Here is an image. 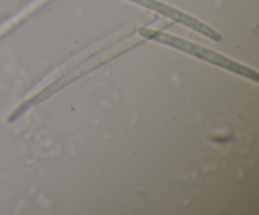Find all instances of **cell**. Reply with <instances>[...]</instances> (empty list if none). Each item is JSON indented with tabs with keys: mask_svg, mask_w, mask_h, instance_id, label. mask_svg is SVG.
<instances>
[{
	"mask_svg": "<svg viewBox=\"0 0 259 215\" xmlns=\"http://www.w3.org/2000/svg\"><path fill=\"white\" fill-rule=\"evenodd\" d=\"M142 42H143V39H141V38H133V39H131L129 42L123 43V45H120V46H115V47L111 48L109 52L103 53V55L98 56V53H96L95 57L91 58L89 62H82V63H80L78 66H76V67H73V68H77V70L68 71V72H66L65 75H62L61 77L56 78V80H53L52 82L47 83V85L43 86V88L34 89V90H33L32 93H30L29 95L24 99V101H23L20 105H18L14 110H13V113L9 115V120L10 121L14 120L15 118H18L19 115H22L25 110H28L30 106H33V105H35V104L40 103V101L46 100V99H48L50 96H52L53 94H56L57 91H60L61 89H63V88H66L67 85H70L71 82L76 81L77 78L88 75V73H90L91 71L96 70V68L100 67L101 65L109 62V61H111L113 58L118 57L119 55L126 52V51L131 50V48L136 47L137 45H139V43H142Z\"/></svg>",
	"mask_w": 259,
	"mask_h": 215,
	"instance_id": "1",
	"label": "cell"
},
{
	"mask_svg": "<svg viewBox=\"0 0 259 215\" xmlns=\"http://www.w3.org/2000/svg\"><path fill=\"white\" fill-rule=\"evenodd\" d=\"M139 35L142 38H146V39L156 40V42L168 46V47L175 48V50L189 53V55L194 56V57L199 58V60L212 63V65L218 66V67H222L224 70L230 71V72H234L237 75L243 76V77L253 80L254 82L259 81L258 72H255L250 67H247V66L242 65L239 62H235V61L230 60L229 57H225L222 53L209 50V48L204 47V46L196 45V43L191 42V40L182 39V38L176 37L174 34H168V33L161 32V30L157 29H151V28H142L139 30Z\"/></svg>",
	"mask_w": 259,
	"mask_h": 215,
	"instance_id": "2",
	"label": "cell"
},
{
	"mask_svg": "<svg viewBox=\"0 0 259 215\" xmlns=\"http://www.w3.org/2000/svg\"><path fill=\"white\" fill-rule=\"evenodd\" d=\"M131 2L137 3V4L148 8V9L154 10V12L159 13V14H162L163 17L171 18V19L176 20V22L181 23V24L191 28V29L206 35V37H209L210 39L215 40V42L222 40V35H220V33H218L217 30L212 29L211 27H209V25L205 24V23L200 22L199 19L191 17V15L186 14V13H182L180 12V10L175 9V8L163 4V3L157 2V0H131Z\"/></svg>",
	"mask_w": 259,
	"mask_h": 215,
	"instance_id": "3",
	"label": "cell"
}]
</instances>
